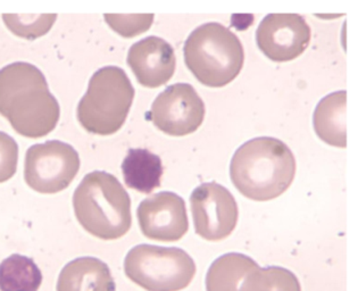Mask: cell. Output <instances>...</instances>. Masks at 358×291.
Masks as SVG:
<instances>
[{
	"label": "cell",
	"mask_w": 358,
	"mask_h": 291,
	"mask_svg": "<svg viewBox=\"0 0 358 291\" xmlns=\"http://www.w3.org/2000/svg\"><path fill=\"white\" fill-rule=\"evenodd\" d=\"M57 14H3L7 29L22 39L36 40L48 34Z\"/></svg>",
	"instance_id": "obj_19"
},
{
	"label": "cell",
	"mask_w": 358,
	"mask_h": 291,
	"mask_svg": "<svg viewBox=\"0 0 358 291\" xmlns=\"http://www.w3.org/2000/svg\"><path fill=\"white\" fill-rule=\"evenodd\" d=\"M239 291H301V287L292 271L281 267H258L247 274Z\"/></svg>",
	"instance_id": "obj_18"
},
{
	"label": "cell",
	"mask_w": 358,
	"mask_h": 291,
	"mask_svg": "<svg viewBox=\"0 0 358 291\" xmlns=\"http://www.w3.org/2000/svg\"><path fill=\"white\" fill-rule=\"evenodd\" d=\"M347 92L336 91L325 96L316 106L313 125L322 141L339 148H346Z\"/></svg>",
	"instance_id": "obj_14"
},
{
	"label": "cell",
	"mask_w": 358,
	"mask_h": 291,
	"mask_svg": "<svg viewBox=\"0 0 358 291\" xmlns=\"http://www.w3.org/2000/svg\"><path fill=\"white\" fill-rule=\"evenodd\" d=\"M310 25L298 14H268L256 30L261 52L276 63L299 57L310 43Z\"/></svg>",
	"instance_id": "obj_10"
},
{
	"label": "cell",
	"mask_w": 358,
	"mask_h": 291,
	"mask_svg": "<svg viewBox=\"0 0 358 291\" xmlns=\"http://www.w3.org/2000/svg\"><path fill=\"white\" fill-rule=\"evenodd\" d=\"M192 256L176 247L138 245L124 260V272L131 281L147 291H181L196 274Z\"/></svg>",
	"instance_id": "obj_6"
},
{
	"label": "cell",
	"mask_w": 358,
	"mask_h": 291,
	"mask_svg": "<svg viewBox=\"0 0 358 291\" xmlns=\"http://www.w3.org/2000/svg\"><path fill=\"white\" fill-rule=\"evenodd\" d=\"M185 63L201 85L222 88L243 70V43L224 25L210 22L194 29L183 45Z\"/></svg>",
	"instance_id": "obj_4"
},
{
	"label": "cell",
	"mask_w": 358,
	"mask_h": 291,
	"mask_svg": "<svg viewBox=\"0 0 358 291\" xmlns=\"http://www.w3.org/2000/svg\"><path fill=\"white\" fill-rule=\"evenodd\" d=\"M296 174L294 154L281 140L258 136L240 146L230 163V178L240 194L267 201L288 190Z\"/></svg>",
	"instance_id": "obj_2"
},
{
	"label": "cell",
	"mask_w": 358,
	"mask_h": 291,
	"mask_svg": "<svg viewBox=\"0 0 358 291\" xmlns=\"http://www.w3.org/2000/svg\"><path fill=\"white\" fill-rule=\"evenodd\" d=\"M110 267L96 257H79L59 273L57 291H115Z\"/></svg>",
	"instance_id": "obj_13"
},
{
	"label": "cell",
	"mask_w": 358,
	"mask_h": 291,
	"mask_svg": "<svg viewBox=\"0 0 358 291\" xmlns=\"http://www.w3.org/2000/svg\"><path fill=\"white\" fill-rule=\"evenodd\" d=\"M122 172L125 185L129 188L150 194L161 187L163 164L158 155L148 149H130L122 163Z\"/></svg>",
	"instance_id": "obj_15"
},
{
	"label": "cell",
	"mask_w": 358,
	"mask_h": 291,
	"mask_svg": "<svg viewBox=\"0 0 358 291\" xmlns=\"http://www.w3.org/2000/svg\"><path fill=\"white\" fill-rule=\"evenodd\" d=\"M259 267L252 257L239 253L222 255L206 274L207 291H239L249 272Z\"/></svg>",
	"instance_id": "obj_16"
},
{
	"label": "cell",
	"mask_w": 358,
	"mask_h": 291,
	"mask_svg": "<svg viewBox=\"0 0 358 291\" xmlns=\"http://www.w3.org/2000/svg\"><path fill=\"white\" fill-rule=\"evenodd\" d=\"M41 283L43 273L27 256L13 254L0 263V291H38Z\"/></svg>",
	"instance_id": "obj_17"
},
{
	"label": "cell",
	"mask_w": 358,
	"mask_h": 291,
	"mask_svg": "<svg viewBox=\"0 0 358 291\" xmlns=\"http://www.w3.org/2000/svg\"><path fill=\"white\" fill-rule=\"evenodd\" d=\"M73 207L81 227L99 239H120L131 229L130 196L110 173L87 174L74 191Z\"/></svg>",
	"instance_id": "obj_3"
},
{
	"label": "cell",
	"mask_w": 358,
	"mask_h": 291,
	"mask_svg": "<svg viewBox=\"0 0 358 291\" xmlns=\"http://www.w3.org/2000/svg\"><path fill=\"white\" fill-rule=\"evenodd\" d=\"M127 62L138 82L146 88L166 85L176 72L173 47L159 36H147L131 45Z\"/></svg>",
	"instance_id": "obj_12"
},
{
	"label": "cell",
	"mask_w": 358,
	"mask_h": 291,
	"mask_svg": "<svg viewBox=\"0 0 358 291\" xmlns=\"http://www.w3.org/2000/svg\"><path fill=\"white\" fill-rule=\"evenodd\" d=\"M205 104L189 83H176L158 94L147 120L162 132L173 136L194 134L203 125Z\"/></svg>",
	"instance_id": "obj_8"
},
{
	"label": "cell",
	"mask_w": 358,
	"mask_h": 291,
	"mask_svg": "<svg viewBox=\"0 0 358 291\" xmlns=\"http://www.w3.org/2000/svg\"><path fill=\"white\" fill-rule=\"evenodd\" d=\"M134 85L119 66H105L92 74L76 116L89 134L110 136L124 125L134 99Z\"/></svg>",
	"instance_id": "obj_5"
},
{
	"label": "cell",
	"mask_w": 358,
	"mask_h": 291,
	"mask_svg": "<svg viewBox=\"0 0 358 291\" xmlns=\"http://www.w3.org/2000/svg\"><path fill=\"white\" fill-rule=\"evenodd\" d=\"M137 218L143 236L156 241H179L189 230L185 200L171 191H162L143 200Z\"/></svg>",
	"instance_id": "obj_11"
},
{
	"label": "cell",
	"mask_w": 358,
	"mask_h": 291,
	"mask_svg": "<svg viewBox=\"0 0 358 291\" xmlns=\"http://www.w3.org/2000/svg\"><path fill=\"white\" fill-rule=\"evenodd\" d=\"M0 115L25 138L38 139L55 130L61 107L34 64L15 62L0 70Z\"/></svg>",
	"instance_id": "obj_1"
},
{
	"label": "cell",
	"mask_w": 358,
	"mask_h": 291,
	"mask_svg": "<svg viewBox=\"0 0 358 291\" xmlns=\"http://www.w3.org/2000/svg\"><path fill=\"white\" fill-rule=\"evenodd\" d=\"M80 165L79 154L69 143L59 140L37 143L25 155V182L39 194H58L73 182Z\"/></svg>",
	"instance_id": "obj_7"
},
{
	"label": "cell",
	"mask_w": 358,
	"mask_h": 291,
	"mask_svg": "<svg viewBox=\"0 0 358 291\" xmlns=\"http://www.w3.org/2000/svg\"><path fill=\"white\" fill-rule=\"evenodd\" d=\"M108 27L116 34L130 39L145 34L154 23V14H105Z\"/></svg>",
	"instance_id": "obj_20"
},
{
	"label": "cell",
	"mask_w": 358,
	"mask_h": 291,
	"mask_svg": "<svg viewBox=\"0 0 358 291\" xmlns=\"http://www.w3.org/2000/svg\"><path fill=\"white\" fill-rule=\"evenodd\" d=\"M19 163V145L10 134L0 131V183L15 176Z\"/></svg>",
	"instance_id": "obj_21"
},
{
	"label": "cell",
	"mask_w": 358,
	"mask_h": 291,
	"mask_svg": "<svg viewBox=\"0 0 358 291\" xmlns=\"http://www.w3.org/2000/svg\"><path fill=\"white\" fill-rule=\"evenodd\" d=\"M190 204L196 234L207 241H221L237 227V201L217 182H206L194 189Z\"/></svg>",
	"instance_id": "obj_9"
}]
</instances>
